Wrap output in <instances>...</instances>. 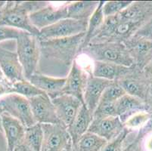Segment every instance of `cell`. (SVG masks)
<instances>
[{
    "instance_id": "obj_1",
    "label": "cell",
    "mask_w": 152,
    "mask_h": 151,
    "mask_svg": "<svg viewBox=\"0 0 152 151\" xmlns=\"http://www.w3.org/2000/svg\"><path fill=\"white\" fill-rule=\"evenodd\" d=\"M85 33L67 38L39 40L40 58L45 61L61 63L65 68H71L78 55Z\"/></svg>"
},
{
    "instance_id": "obj_2",
    "label": "cell",
    "mask_w": 152,
    "mask_h": 151,
    "mask_svg": "<svg viewBox=\"0 0 152 151\" xmlns=\"http://www.w3.org/2000/svg\"><path fill=\"white\" fill-rule=\"evenodd\" d=\"M49 4V2H7L0 15V26L14 27L39 37L40 30L32 24L30 15Z\"/></svg>"
},
{
    "instance_id": "obj_3",
    "label": "cell",
    "mask_w": 152,
    "mask_h": 151,
    "mask_svg": "<svg viewBox=\"0 0 152 151\" xmlns=\"http://www.w3.org/2000/svg\"><path fill=\"white\" fill-rule=\"evenodd\" d=\"M93 61L113 63L125 66L134 64L133 61L123 42H101L90 43L81 51Z\"/></svg>"
},
{
    "instance_id": "obj_4",
    "label": "cell",
    "mask_w": 152,
    "mask_h": 151,
    "mask_svg": "<svg viewBox=\"0 0 152 151\" xmlns=\"http://www.w3.org/2000/svg\"><path fill=\"white\" fill-rule=\"evenodd\" d=\"M16 50L26 80L37 72L40 59V44L39 37L22 31L16 40Z\"/></svg>"
},
{
    "instance_id": "obj_5",
    "label": "cell",
    "mask_w": 152,
    "mask_h": 151,
    "mask_svg": "<svg viewBox=\"0 0 152 151\" xmlns=\"http://www.w3.org/2000/svg\"><path fill=\"white\" fill-rule=\"evenodd\" d=\"M0 105L4 112L18 120L25 128L35 125L30 101L25 97L18 94L5 95L0 98Z\"/></svg>"
},
{
    "instance_id": "obj_6",
    "label": "cell",
    "mask_w": 152,
    "mask_h": 151,
    "mask_svg": "<svg viewBox=\"0 0 152 151\" xmlns=\"http://www.w3.org/2000/svg\"><path fill=\"white\" fill-rule=\"evenodd\" d=\"M89 20H79L65 18L57 23L42 29L39 39L48 40L53 39L67 38L86 33Z\"/></svg>"
},
{
    "instance_id": "obj_7",
    "label": "cell",
    "mask_w": 152,
    "mask_h": 151,
    "mask_svg": "<svg viewBox=\"0 0 152 151\" xmlns=\"http://www.w3.org/2000/svg\"><path fill=\"white\" fill-rule=\"evenodd\" d=\"M117 82L125 90L126 93L147 102L152 87L143 70L133 64L130 73Z\"/></svg>"
},
{
    "instance_id": "obj_8",
    "label": "cell",
    "mask_w": 152,
    "mask_h": 151,
    "mask_svg": "<svg viewBox=\"0 0 152 151\" xmlns=\"http://www.w3.org/2000/svg\"><path fill=\"white\" fill-rule=\"evenodd\" d=\"M43 141L41 151H63L71 141L67 128L59 124H42Z\"/></svg>"
},
{
    "instance_id": "obj_9",
    "label": "cell",
    "mask_w": 152,
    "mask_h": 151,
    "mask_svg": "<svg viewBox=\"0 0 152 151\" xmlns=\"http://www.w3.org/2000/svg\"><path fill=\"white\" fill-rule=\"evenodd\" d=\"M134 65L141 70L152 62V40L133 35L124 42Z\"/></svg>"
},
{
    "instance_id": "obj_10",
    "label": "cell",
    "mask_w": 152,
    "mask_h": 151,
    "mask_svg": "<svg viewBox=\"0 0 152 151\" xmlns=\"http://www.w3.org/2000/svg\"><path fill=\"white\" fill-rule=\"evenodd\" d=\"M36 123L40 124H61L52 99L47 94L29 98Z\"/></svg>"
},
{
    "instance_id": "obj_11",
    "label": "cell",
    "mask_w": 152,
    "mask_h": 151,
    "mask_svg": "<svg viewBox=\"0 0 152 151\" xmlns=\"http://www.w3.org/2000/svg\"><path fill=\"white\" fill-rule=\"evenodd\" d=\"M52 101L61 124L67 129L84 104L78 98L67 95H61Z\"/></svg>"
},
{
    "instance_id": "obj_12",
    "label": "cell",
    "mask_w": 152,
    "mask_h": 151,
    "mask_svg": "<svg viewBox=\"0 0 152 151\" xmlns=\"http://www.w3.org/2000/svg\"><path fill=\"white\" fill-rule=\"evenodd\" d=\"M0 67L5 78L11 83L26 80L17 50L12 51L0 45Z\"/></svg>"
},
{
    "instance_id": "obj_13",
    "label": "cell",
    "mask_w": 152,
    "mask_h": 151,
    "mask_svg": "<svg viewBox=\"0 0 152 151\" xmlns=\"http://www.w3.org/2000/svg\"><path fill=\"white\" fill-rule=\"evenodd\" d=\"M89 75L74 61L71 68L66 77L65 85L64 86L63 95H71L80 100L84 104V92Z\"/></svg>"
},
{
    "instance_id": "obj_14",
    "label": "cell",
    "mask_w": 152,
    "mask_h": 151,
    "mask_svg": "<svg viewBox=\"0 0 152 151\" xmlns=\"http://www.w3.org/2000/svg\"><path fill=\"white\" fill-rule=\"evenodd\" d=\"M67 4L55 7L50 3L39 10L36 11L30 15L32 24L38 30L51 26L59 20L67 18Z\"/></svg>"
},
{
    "instance_id": "obj_15",
    "label": "cell",
    "mask_w": 152,
    "mask_h": 151,
    "mask_svg": "<svg viewBox=\"0 0 152 151\" xmlns=\"http://www.w3.org/2000/svg\"><path fill=\"white\" fill-rule=\"evenodd\" d=\"M125 128L124 123L119 116H109L93 119L88 131L104 138L109 142L117 138Z\"/></svg>"
},
{
    "instance_id": "obj_16",
    "label": "cell",
    "mask_w": 152,
    "mask_h": 151,
    "mask_svg": "<svg viewBox=\"0 0 152 151\" xmlns=\"http://www.w3.org/2000/svg\"><path fill=\"white\" fill-rule=\"evenodd\" d=\"M2 128L7 141V151H13L17 145L23 143L26 128L17 119L4 112Z\"/></svg>"
},
{
    "instance_id": "obj_17",
    "label": "cell",
    "mask_w": 152,
    "mask_h": 151,
    "mask_svg": "<svg viewBox=\"0 0 152 151\" xmlns=\"http://www.w3.org/2000/svg\"><path fill=\"white\" fill-rule=\"evenodd\" d=\"M112 82L89 75L84 92V104L92 114L99 105L104 91Z\"/></svg>"
},
{
    "instance_id": "obj_18",
    "label": "cell",
    "mask_w": 152,
    "mask_h": 151,
    "mask_svg": "<svg viewBox=\"0 0 152 151\" xmlns=\"http://www.w3.org/2000/svg\"><path fill=\"white\" fill-rule=\"evenodd\" d=\"M27 81L47 94L51 99H53L56 97L63 95L62 91L65 85L66 77L56 78L37 72L34 75H32Z\"/></svg>"
},
{
    "instance_id": "obj_19",
    "label": "cell",
    "mask_w": 152,
    "mask_h": 151,
    "mask_svg": "<svg viewBox=\"0 0 152 151\" xmlns=\"http://www.w3.org/2000/svg\"><path fill=\"white\" fill-rule=\"evenodd\" d=\"M133 65L125 66L107 62L94 61L92 75L95 77L104 79L110 81H119L132 70Z\"/></svg>"
},
{
    "instance_id": "obj_20",
    "label": "cell",
    "mask_w": 152,
    "mask_h": 151,
    "mask_svg": "<svg viewBox=\"0 0 152 151\" xmlns=\"http://www.w3.org/2000/svg\"><path fill=\"white\" fill-rule=\"evenodd\" d=\"M117 116L124 123L135 113L140 111H147V105L145 101L136 97L128 94L117 100L115 102Z\"/></svg>"
},
{
    "instance_id": "obj_21",
    "label": "cell",
    "mask_w": 152,
    "mask_h": 151,
    "mask_svg": "<svg viewBox=\"0 0 152 151\" xmlns=\"http://www.w3.org/2000/svg\"><path fill=\"white\" fill-rule=\"evenodd\" d=\"M92 120L93 114L89 111L86 106L83 104L73 123L67 128L72 144H75L79 139L88 131Z\"/></svg>"
},
{
    "instance_id": "obj_22",
    "label": "cell",
    "mask_w": 152,
    "mask_h": 151,
    "mask_svg": "<svg viewBox=\"0 0 152 151\" xmlns=\"http://www.w3.org/2000/svg\"><path fill=\"white\" fill-rule=\"evenodd\" d=\"M99 1H78L67 2V18L79 20H89L96 10Z\"/></svg>"
},
{
    "instance_id": "obj_23",
    "label": "cell",
    "mask_w": 152,
    "mask_h": 151,
    "mask_svg": "<svg viewBox=\"0 0 152 151\" xmlns=\"http://www.w3.org/2000/svg\"><path fill=\"white\" fill-rule=\"evenodd\" d=\"M104 3H105L104 1H99V4L96 10L89 18V22H88V27H87L86 32L85 33V36H84L82 45L79 50L78 55H80V53L83 48H85L87 45L90 44L91 41L95 38L99 30L102 27V24L104 23V18H105L103 13V6Z\"/></svg>"
},
{
    "instance_id": "obj_24",
    "label": "cell",
    "mask_w": 152,
    "mask_h": 151,
    "mask_svg": "<svg viewBox=\"0 0 152 151\" xmlns=\"http://www.w3.org/2000/svg\"><path fill=\"white\" fill-rule=\"evenodd\" d=\"M107 142L104 138L87 131L72 147L73 151H101Z\"/></svg>"
},
{
    "instance_id": "obj_25",
    "label": "cell",
    "mask_w": 152,
    "mask_h": 151,
    "mask_svg": "<svg viewBox=\"0 0 152 151\" xmlns=\"http://www.w3.org/2000/svg\"><path fill=\"white\" fill-rule=\"evenodd\" d=\"M43 141V130L42 124L36 123L32 126L26 128L23 142L34 151H41Z\"/></svg>"
},
{
    "instance_id": "obj_26",
    "label": "cell",
    "mask_w": 152,
    "mask_h": 151,
    "mask_svg": "<svg viewBox=\"0 0 152 151\" xmlns=\"http://www.w3.org/2000/svg\"><path fill=\"white\" fill-rule=\"evenodd\" d=\"M9 94H18L29 99L33 97L45 94V92L37 88L27 80H24L15 83H10L8 95Z\"/></svg>"
},
{
    "instance_id": "obj_27",
    "label": "cell",
    "mask_w": 152,
    "mask_h": 151,
    "mask_svg": "<svg viewBox=\"0 0 152 151\" xmlns=\"http://www.w3.org/2000/svg\"><path fill=\"white\" fill-rule=\"evenodd\" d=\"M126 91L117 81H113L104 90L100 101L114 103L126 95Z\"/></svg>"
},
{
    "instance_id": "obj_28",
    "label": "cell",
    "mask_w": 152,
    "mask_h": 151,
    "mask_svg": "<svg viewBox=\"0 0 152 151\" xmlns=\"http://www.w3.org/2000/svg\"><path fill=\"white\" fill-rule=\"evenodd\" d=\"M152 115L148 111H140L130 116L124 123L126 128L134 131L135 129H140L151 119Z\"/></svg>"
},
{
    "instance_id": "obj_29",
    "label": "cell",
    "mask_w": 152,
    "mask_h": 151,
    "mask_svg": "<svg viewBox=\"0 0 152 151\" xmlns=\"http://www.w3.org/2000/svg\"><path fill=\"white\" fill-rule=\"evenodd\" d=\"M132 1H108L105 2L103 6V13L104 17L114 16L118 15L126 9L131 4Z\"/></svg>"
},
{
    "instance_id": "obj_30",
    "label": "cell",
    "mask_w": 152,
    "mask_h": 151,
    "mask_svg": "<svg viewBox=\"0 0 152 151\" xmlns=\"http://www.w3.org/2000/svg\"><path fill=\"white\" fill-rule=\"evenodd\" d=\"M132 131H133L125 128L117 138L107 142L105 147L101 151H123L124 149L125 140Z\"/></svg>"
},
{
    "instance_id": "obj_31",
    "label": "cell",
    "mask_w": 152,
    "mask_h": 151,
    "mask_svg": "<svg viewBox=\"0 0 152 151\" xmlns=\"http://www.w3.org/2000/svg\"><path fill=\"white\" fill-rule=\"evenodd\" d=\"M109 116H117L115 109V102L99 101V105L93 113V119L106 118Z\"/></svg>"
},
{
    "instance_id": "obj_32",
    "label": "cell",
    "mask_w": 152,
    "mask_h": 151,
    "mask_svg": "<svg viewBox=\"0 0 152 151\" xmlns=\"http://www.w3.org/2000/svg\"><path fill=\"white\" fill-rule=\"evenodd\" d=\"M22 31L8 26H0V42L6 40H17Z\"/></svg>"
},
{
    "instance_id": "obj_33",
    "label": "cell",
    "mask_w": 152,
    "mask_h": 151,
    "mask_svg": "<svg viewBox=\"0 0 152 151\" xmlns=\"http://www.w3.org/2000/svg\"><path fill=\"white\" fill-rule=\"evenodd\" d=\"M134 35L152 40V18L146 22Z\"/></svg>"
},
{
    "instance_id": "obj_34",
    "label": "cell",
    "mask_w": 152,
    "mask_h": 151,
    "mask_svg": "<svg viewBox=\"0 0 152 151\" xmlns=\"http://www.w3.org/2000/svg\"><path fill=\"white\" fill-rule=\"evenodd\" d=\"M123 151H145V148H143L142 146V139L138 138L137 136L131 143L124 147Z\"/></svg>"
},
{
    "instance_id": "obj_35",
    "label": "cell",
    "mask_w": 152,
    "mask_h": 151,
    "mask_svg": "<svg viewBox=\"0 0 152 151\" xmlns=\"http://www.w3.org/2000/svg\"><path fill=\"white\" fill-rule=\"evenodd\" d=\"M143 71L145 75L146 78H147L148 80V81L150 82L151 85L152 87V62L144 68Z\"/></svg>"
},
{
    "instance_id": "obj_36",
    "label": "cell",
    "mask_w": 152,
    "mask_h": 151,
    "mask_svg": "<svg viewBox=\"0 0 152 151\" xmlns=\"http://www.w3.org/2000/svg\"><path fill=\"white\" fill-rule=\"evenodd\" d=\"M13 151H34L30 147L27 146L24 142L15 147Z\"/></svg>"
},
{
    "instance_id": "obj_37",
    "label": "cell",
    "mask_w": 152,
    "mask_h": 151,
    "mask_svg": "<svg viewBox=\"0 0 152 151\" xmlns=\"http://www.w3.org/2000/svg\"><path fill=\"white\" fill-rule=\"evenodd\" d=\"M146 105H147V111L152 115V88L151 89L147 102H146Z\"/></svg>"
},
{
    "instance_id": "obj_38",
    "label": "cell",
    "mask_w": 152,
    "mask_h": 151,
    "mask_svg": "<svg viewBox=\"0 0 152 151\" xmlns=\"http://www.w3.org/2000/svg\"><path fill=\"white\" fill-rule=\"evenodd\" d=\"M4 113L3 108L2 107V106L0 105V131L2 133H4L3 128H2V114Z\"/></svg>"
},
{
    "instance_id": "obj_39",
    "label": "cell",
    "mask_w": 152,
    "mask_h": 151,
    "mask_svg": "<svg viewBox=\"0 0 152 151\" xmlns=\"http://www.w3.org/2000/svg\"><path fill=\"white\" fill-rule=\"evenodd\" d=\"M63 151H73V147H72V141H70V143L67 144V146L65 147V149Z\"/></svg>"
},
{
    "instance_id": "obj_40",
    "label": "cell",
    "mask_w": 152,
    "mask_h": 151,
    "mask_svg": "<svg viewBox=\"0 0 152 151\" xmlns=\"http://www.w3.org/2000/svg\"><path fill=\"white\" fill-rule=\"evenodd\" d=\"M3 77H4V75H3V73H2V70H1V67H0V79H2V78H3Z\"/></svg>"
},
{
    "instance_id": "obj_41",
    "label": "cell",
    "mask_w": 152,
    "mask_h": 151,
    "mask_svg": "<svg viewBox=\"0 0 152 151\" xmlns=\"http://www.w3.org/2000/svg\"><path fill=\"white\" fill-rule=\"evenodd\" d=\"M3 78H4V77H3ZM3 78H2V79H3ZM2 79H0V81H1V80H2Z\"/></svg>"
}]
</instances>
